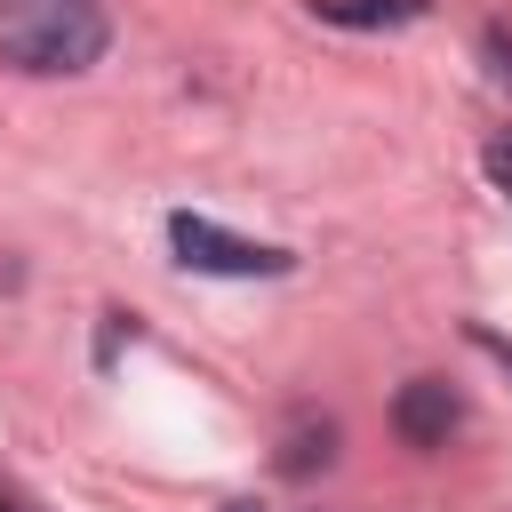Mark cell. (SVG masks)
Listing matches in <instances>:
<instances>
[{
	"label": "cell",
	"instance_id": "cell-1",
	"mask_svg": "<svg viewBox=\"0 0 512 512\" xmlns=\"http://www.w3.org/2000/svg\"><path fill=\"white\" fill-rule=\"evenodd\" d=\"M104 40H112L104 0H0V64L16 72H40V80L88 72Z\"/></svg>",
	"mask_w": 512,
	"mask_h": 512
},
{
	"label": "cell",
	"instance_id": "cell-2",
	"mask_svg": "<svg viewBox=\"0 0 512 512\" xmlns=\"http://www.w3.org/2000/svg\"><path fill=\"white\" fill-rule=\"evenodd\" d=\"M168 248L184 272H216V280H280L296 256L288 248H264V240H240L208 216H168Z\"/></svg>",
	"mask_w": 512,
	"mask_h": 512
},
{
	"label": "cell",
	"instance_id": "cell-3",
	"mask_svg": "<svg viewBox=\"0 0 512 512\" xmlns=\"http://www.w3.org/2000/svg\"><path fill=\"white\" fill-rule=\"evenodd\" d=\"M456 424H464V400H456L440 376H408V384H400V400H392V432H400L408 448H440Z\"/></svg>",
	"mask_w": 512,
	"mask_h": 512
},
{
	"label": "cell",
	"instance_id": "cell-4",
	"mask_svg": "<svg viewBox=\"0 0 512 512\" xmlns=\"http://www.w3.org/2000/svg\"><path fill=\"white\" fill-rule=\"evenodd\" d=\"M328 456H336V424H328V416H320V424H312V416H304V424H288V440H280V472H288V480L320 472Z\"/></svg>",
	"mask_w": 512,
	"mask_h": 512
},
{
	"label": "cell",
	"instance_id": "cell-5",
	"mask_svg": "<svg viewBox=\"0 0 512 512\" xmlns=\"http://www.w3.org/2000/svg\"><path fill=\"white\" fill-rule=\"evenodd\" d=\"M328 24H416L424 0H312Z\"/></svg>",
	"mask_w": 512,
	"mask_h": 512
},
{
	"label": "cell",
	"instance_id": "cell-6",
	"mask_svg": "<svg viewBox=\"0 0 512 512\" xmlns=\"http://www.w3.org/2000/svg\"><path fill=\"white\" fill-rule=\"evenodd\" d=\"M488 64H496V80L512 88V40H504V32H488Z\"/></svg>",
	"mask_w": 512,
	"mask_h": 512
},
{
	"label": "cell",
	"instance_id": "cell-7",
	"mask_svg": "<svg viewBox=\"0 0 512 512\" xmlns=\"http://www.w3.org/2000/svg\"><path fill=\"white\" fill-rule=\"evenodd\" d=\"M488 176L504 184V200H512V144H488Z\"/></svg>",
	"mask_w": 512,
	"mask_h": 512
},
{
	"label": "cell",
	"instance_id": "cell-8",
	"mask_svg": "<svg viewBox=\"0 0 512 512\" xmlns=\"http://www.w3.org/2000/svg\"><path fill=\"white\" fill-rule=\"evenodd\" d=\"M480 344H488V352H496V360H504V368H512V344H504V336H480Z\"/></svg>",
	"mask_w": 512,
	"mask_h": 512
},
{
	"label": "cell",
	"instance_id": "cell-9",
	"mask_svg": "<svg viewBox=\"0 0 512 512\" xmlns=\"http://www.w3.org/2000/svg\"><path fill=\"white\" fill-rule=\"evenodd\" d=\"M224 512H256V504H224Z\"/></svg>",
	"mask_w": 512,
	"mask_h": 512
},
{
	"label": "cell",
	"instance_id": "cell-10",
	"mask_svg": "<svg viewBox=\"0 0 512 512\" xmlns=\"http://www.w3.org/2000/svg\"><path fill=\"white\" fill-rule=\"evenodd\" d=\"M0 512H16V504H8V496H0Z\"/></svg>",
	"mask_w": 512,
	"mask_h": 512
}]
</instances>
